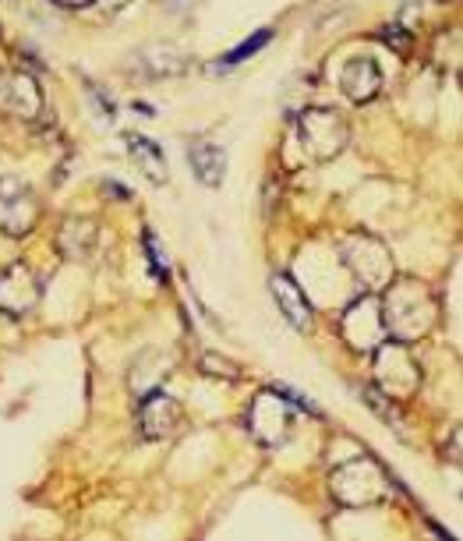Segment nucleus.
Returning <instances> with one entry per match:
<instances>
[{"label": "nucleus", "mask_w": 463, "mask_h": 541, "mask_svg": "<svg viewBox=\"0 0 463 541\" xmlns=\"http://www.w3.org/2000/svg\"><path fill=\"white\" fill-rule=\"evenodd\" d=\"M269 39H273V32H269V29L255 32V36H251V39H244L241 46H234V50H230V54H223V57H220V64H216V71H223V68H234V64H241V61H244V57L259 54V50H262V46L269 43Z\"/></svg>", "instance_id": "9"}, {"label": "nucleus", "mask_w": 463, "mask_h": 541, "mask_svg": "<svg viewBox=\"0 0 463 541\" xmlns=\"http://www.w3.org/2000/svg\"><path fill=\"white\" fill-rule=\"evenodd\" d=\"M301 142L315 160H329L347 145V124L336 110H308L301 117Z\"/></svg>", "instance_id": "1"}, {"label": "nucleus", "mask_w": 463, "mask_h": 541, "mask_svg": "<svg viewBox=\"0 0 463 541\" xmlns=\"http://www.w3.org/2000/svg\"><path fill=\"white\" fill-rule=\"evenodd\" d=\"M96 4H103V8H110V11H121V8H128L131 0H96Z\"/></svg>", "instance_id": "11"}, {"label": "nucleus", "mask_w": 463, "mask_h": 541, "mask_svg": "<svg viewBox=\"0 0 463 541\" xmlns=\"http://www.w3.org/2000/svg\"><path fill=\"white\" fill-rule=\"evenodd\" d=\"M188 163L195 170V177L205 184V188H220L223 174H227V153H223L220 145L213 142H195L188 149Z\"/></svg>", "instance_id": "6"}, {"label": "nucleus", "mask_w": 463, "mask_h": 541, "mask_svg": "<svg viewBox=\"0 0 463 541\" xmlns=\"http://www.w3.org/2000/svg\"><path fill=\"white\" fill-rule=\"evenodd\" d=\"M36 216L39 206L32 199V191L22 181H15V177H4L0 181V227L8 230L11 237H22L32 230Z\"/></svg>", "instance_id": "2"}, {"label": "nucleus", "mask_w": 463, "mask_h": 541, "mask_svg": "<svg viewBox=\"0 0 463 541\" xmlns=\"http://www.w3.org/2000/svg\"><path fill=\"white\" fill-rule=\"evenodd\" d=\"M273 298H276L280 312L287 315V322L294 329H308V326H312V305H308L304 290L297 287V283L290 280L287 273L273 276Z\"/></svg>", "instance_id": "4"}, {"label": "nucleus", "mask_w": 463, "mask_h": 541, "mask_svg": "<svg viewBox=\"0 0 463 541\" xmlns=\"http://www.w3.org/2000/svg\"><path fill=\"white\" fill-rule=\"evenodd\" d=\"M343 92H347L354 103H368L379 96L382 89V71L372 57H354V61L343 68Z\"/></svg>", "instance_id": "3"}, {"label": "nucleus", "mask_w": 463, "mask_h": 541, "mask_svg": "<svg viewBox=\"0 0 463 541\" xmlns=\"http://www.w3.org/2000/svg\"><path fill=\"white\" fill-rule=\"evenodd\" d=\"M138 418H142V428L149 439H160V435H167L177 425V404L170 397H163V393H152L149 400H142Z\"/></svg>", "instance_id": "7"}, {"label": "nucleus", "mask_w": 463, "mask_h": 541, "mask_svg": "<svg viewBox=\"0 0 463 541\" xmlns=\"http://www.w3.org/2000/svg\"><path fill=\"white\" fill-rule=\"evenodd\" d=\"M145 252H149V266H152V273L156 276H167L170 273V262H167V255H163V248H160V241H156V234H145Z\"/></svg>", "instance_id": "10"}, {"label": "nucleus", "mask_w": 463, "mask_h": 541, "mask_svg": "<svg viewBox=\"0 0 463 541\" xmlns=\"http://www.w3.org/2000/svg\"><path fill=\"white\" fill-rule=\"evenodd\" d=\"M128 153H131V160L145 170V177H149L152 184H160L163 177H167V160H163V149L152 142V138L128 135Z\"/></svg>", "instance_id": "8"}, {"label": "nucleus", "mask_w": 463, "mask_h": 541, "mask_svg": "<svg viewBox=\"0 0 463 541\" xmlns=\"http://www.w3.org/2000/svg\"><path fill=\"white\" fill-rule=\"evenodd\" d=\"M39 89L29 75H4L0 78V107L18 117H32L39 110Z\"/></svg>", "instance_id": "5"}]
</instances>
